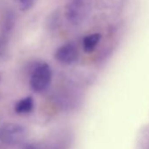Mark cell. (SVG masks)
Instances as JSON below:
<instances>
[{
    "mask_svg": "<svg viewBox=\"0 0 149 149\" xmlns=\"http://www.w3.org/2000/svg\"><path fill=\"white\" fill-rule=\"evenodd\" d=\"M92 0H70L66 7V18L74 26L82 24L89 16Z\"/></svg>",
    "mask_w": 149,
    "mask_h": 149,
    "instance_id": "6da1fadb",
    "label": "cell"
},
{
    "mask_svg": "<svg viewBox=\"0 0 149 149\" xmlns=\"http://www.w3.org/2000/svg\"><path fill=\"white\" fill-rule=\"evenodd\" d=\"M26 128L17 123H6L0 128V140L7 146H17L26 138Z\"/></svg>",
    "mask_w": 149,
    "mask_h": 149,
    "instance_id": "7a4b0ae2",
    "label": "cell"
},
{
    "mask_svg": "<svg viewBox=\"0 0 149 149\" xmlns=\"http://www.w3.org/2000/svg\"><path fill=\"white\" fill-rule=\"evenodd\" d=\"M52 79V70L47 63H40L33 69L31 76V87L35 92L45 91Z\"/></svg>",
    "mask_w": 149,
    "mask_h": 149,
    "instance_id": "3957f363",
    "label": "cell"
},
{
    "mask_svg": "<svg viewBox=\"0 0 149 149\" xmlns=\"http://www.w3.org/2000/svg\"><path fill=\"white\" fill-rule=\"evenodd\" d=\"M78 55V49L73 43H66L61 45L54 53V58L59 62L63 64H71L77 60Z\"/></svg>",
    "mask_w": 149,
    "mask_h": 149,
    "instance_id": "277c9868",
    "label": "cell"
},
{
    "mask_svg": "<svg viewBox=\"0 0 149 149\" xmlns=\"http://www.w3.org/2000/svg\"><path fill=\"white\" fill-rule=\"evenodd\" d=\"M34 106L33 99L32 97H26L20 99L14 107V111L19 115H26L32 112Z\"/></svg>",
    "mask_w": 149,
    "mask_h": 149,
    "instance_id": "5b68a950",
    "label": "cell"
},
{
    "mask_svg": "<svg viewBox=\"0 0 149 149\" xmlns=\"http://www.w3.org/2000/svg\"><path fill=\"white\" fill-rule=\"evenodd\" d=\"M101 34L100 33H91L87 36H85L83 40V47L84 50L86 53H91L95 50L97 46L98 45L100 40H101Z\"/></svg>",
    "mask_w": 149,
    "mask_h": 149,
    "instance_id": "8992f818",
    "label": "cell"
},
{
    "mask_svg": "<svg viewBox=\"0 0 149 149\" xmlns=\"http://www.w3.org/2000/svg\"><path fill=\"white\" fill-rule=\"evenodd\" d=\"M14 3L20 11L26 12L34 6L35 0H14Z\"/></svg>",
    "mask_w": 149,
    "mask_h": 149,
    "instance_id": "52a82bcc",
    "label": "cell"
},
{
    "mask_svg": "<svg viewBox=\"0 0 149 149\" xmlns=\"http://www.w3.org/2000/svg\"><path fill=\"white\" fill-rule=\"evenodd\" d=\"M23 149H37V146L34 144H28L26 146H24Z\"/></svg>",
    "mask_w": 149,
    "mask_h": 149,
    "instance_id": "ba28073f",
    "label": "cell"
}]
</instances>
